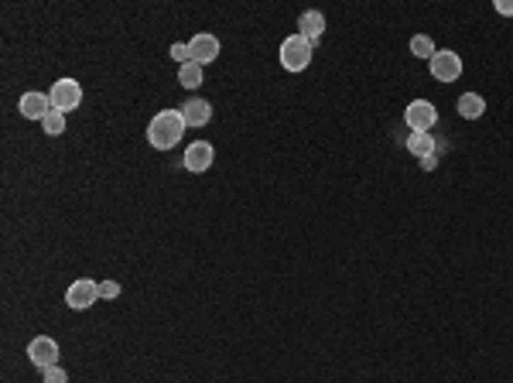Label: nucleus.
I'll return each mask as SVG.
<instances>
[{
  "label": "nucleus",
  "instance_id": "ddd939ff",
  "mask_svg": "<svg viewBox=\"0 0 513 383\" xmlns=\"http://www.w3.org/2000/svg\"><path fill=\"white\" fill-rule=\"evenodd\" d=\"M458 113L466 116V120H479V116L486 113V99L479 93H462L458 96Z\"/></svg>",
  "mask_w": 513,
  "mask_h": 383
},
{
  "label": "nucleus",
  "instance_id": "20e7f679",
  "mask_svg": "<svg viewBox=\"0 0 513 383\" xmlns=\"http://www.w3.org/2000/svg\"><path fill=\"white\" fill-rule=\"evenodd\" d=\"M48 99H52V110L69 113V110H76V106L82 103V86L76 82V79H59V82L52 86Z\"/></svg>",
  "mask_w": 513,
  "mask_h": 383
},
{
  "label": "nucleus",
  "instance_id": "dca6fc26",
  "mask_svg": "<svg viewBox=\"0 0 513 383\" xmlns=\"http://www.w3.org/2000/svg\"><path fill=\"white\" fill-rule=\"evenodd\" d=\"M41 127H45V134L48 137H59L62 131H65V113H59V110H52V113L41 120Z\"/></svg>",
  "mask_w": 513,
  "mask_h": 383
},
{
  "label": "nucleus",
  "instance_id": "6ab92c4d",
  "mask_svg": "<svg viewBox=\"0 0 513 383\" xmlns=\"http://www.w3.org/2000/svg\"><path fill=\"white\" fill-rule=\"evenodd\" d=\"M117 294H120L117 281H99V298H117Z\"/></svg>",
  "mask_w": 513,
  "mask_h": 383
},
{
  "label": "nucleus",
  "instance_id": "f8f14e48",
  "mask_svg": "<svg viewBox=\"0 0 513 383\" xmlns=\"http://www.w3.org/2000/svg\"><path fill=\"white\" fill-rule=\"evenodd\" d=\"M322 31H325V18H322V11H305L301 21H298V35L315 45V41L322 38Z\"/></svg>",
  "mask_w": 513,
  "mask_h": 383
},
{
  "label": "nucleus",
  "instance_id": "1a4fd4ad",
  "mask_svg": "<svg viewBox=\"0 0 513 383\" xmlns=\"http://www.w3.org/2000/svg\"><path fill=\"white\" fill-rule=\"evenodd\" d=\"M18 110L24 120H45V116L52 113V99L45 93H24L18 103Z\"/></svg>",
  "mask_w": 513,
  "mask_h": 383
},
{
  "label": "nucleus",
  "instance_id": "9b49d317",
  "mask_svg": "<svg viewBox=\"0 0 513 383\" xmlns=\"http://www.w3.org/2000/svg\"><path fill=\"white\" fill-rule=\"evenodd\" d=\"M178 113L185 120V127H205V123L213 120V106H209L205 99H188Z\"/></svg>",
  "mask_w": 513,
  "mask_h": 383
},
{
  "label": "nucleus",
  "instance_id": "9d476101",
  "mask_svg": "<svg viewBox=\"0 0 513 383\" xmlns=\"http://www.w3.org/2000/svg\"><path fill=\"white\" fill-rule=\"evenodd\" d=\"M188 52H192V62L196 65H209V62H216L219 55V41L213 35H196V38L188 41Z\"/></svg>",
  "mask_w": 513,
  "mask_h": 383
},
{
  "label": "nucleus",
  "instance_id": "6e6552de",
  "mask_svg": "<svg viewBox=\"0 0 513 383\" xmlns=\"http://www.w3.org/2000/svg\"><path fill=\"white\" fill-rule=\"evenodd\" d=\"M96 298H99V284H96V281H86V277H82V281H76V284L65 291V305L72 308V311H86V308L93 305Z\"/></svg>",
  "mask_w": 513,
  "mask_h": 383
},
{
  "label": "nucleus",
  "instance_id": "4be33fe9",
  "mask_svg": "<svg viewBox=\"0 0 513 383\" xmlns=\"http://www.w3.org/2000/svg\"><path fill=\"white\" fill-rule=\"evenodd\" d=\"M496 11L500 14H513V0H496Z\"/></svg>",
  "mask_w": 513,
  "mask_h": 383
},
{
  "label": "nucleus",
  "instance_id": "a211bd4d",
  "mask_svg": "<svg viewBox=\"0 0 513 383\" xmlns=\"http://www.w3.org/2000/svg\"><path fill=\"white\" fill-rule=\"evenodd\" d=\"M45 383H69V373L62 366H52V370H45Z\"/></svg>",
  "mask_w": 513,
  "mask_h": 383
},
{
  "label": "nucleus",
  "instance_id": "f3484780",
  "mask_svg": "<svg viewBox=\"0 0 513 383\" xmlns=\"http://www.w3.org/2000/svg\"><path fill=\"white\" fill-rule=\"evenodd\" d=\"M411 52H415L417 58H428V62H432V55H434L432 38H428V35H415V38H411Z\"/></svg>",
  "mask_w": 513,
  "mask_h": 383
},
{
  "label": "nucleus",
  "instance_id": "412c9836",
  "mask_svg": "<svg viewBox=\"0 0 513 383\" xmlns=\"http://www.w3.org/2000/svg\"><path fill=\"white\" fill-rule=\"evenodd\" d=\"M421 168H424V172H434V168H438V154H428V157H421Z\"/></svg>",
  "mask_w": 513,
  "mask_h": 383
},
{
  "label": "nucleus",
  "instance_id": "f257e3e1",
  "mask_svg": "<svg viewBox=\"0 0 513 383\" xmlns=\"http://www.w3.org/2000/svg\"><path fill=\"white\" fill-rule=\"evenodd\" d=\"M181 137H185V120H181L178 110H161V113L147 123V140H151V148H158V151H171Z\"/></svg>",
  "mask_w": 513,
  "mask_h": 383
},
{
  "label": "nucleus",
  "instance_id": "39448f33",
  "mask_svg": "<svg viewBox=\"0 0 513 383\" xmlns=\"http://www.w3.org/2000/svg\"><path fill=\"white\" fill-rule=\"evenodd\" d=\"M28 356H31L35 366L52 370V366H59V343L48 339V335H38V339H31V345H28Z\"/></svg>",
  "mask_w": 513,
  "mask_h": 383
},
{
  "label": "nucleus",
  "instance_id": "423d86ee",
  "mask_svg": "<svg viewBox=\"0 0 513 383\" xmlns=\"http://www.w3.org/2000/svg\"><path fill=\"white\" fill-rule=\"evenodd\" d=\"M432 76L438 79V82H458V76H462V58L455 55V52H434Z\"/></svg>",
  "mask_w": 513,
  "mask_h": 383
},
{
  "label": "nucleus",
  "instance_id": "f03ea898",
  "mask_svg": "<svg viewBox=\"0 0 513 383\" xmlns=\"http://www.w3.org/2000/svg\"><path fill=\"white\" fill-rule=\"evenodd\" d=\"M308 62H312V41H305L301 35L284 38V45H281V65H284L288 72L308 69Z\"/></svg>",
  "mask_w": 513,
  "mask_h": 383
},
{
  "label": "nucleus",
  "instance_id": "0eeeda50",
  "mask_svg": "<svg viewBox=\"0 0 513 383\" xmlns=\"http://www.w3.org/2000/svg\"><path fill=\"white\" fill-rule=\"evenodd\" d=\"M213 161H216V151H213V144H205V140H196V144H188L185 148V168L188 172H196V174H202V172H209L213 168Z\"/></svg>",
  "mask_w": 513,
  "mask_h": 383
},
{
  "label": "nucleus",
  "instance_id": "4468645a",
  "mask_svg": "<svg viewBox=\"0 0 513 383\" xmlns=\"http://www.w3.org/2000/svg\"><path fill=\"white\" fill-rule=\"evenodd\" d=\"M178 82H181L185 89H198V86H202V65H196V62H185V65L178 69Z\"/></svg>",
  "mask_w": 513,
  "mask_h": 383
},
{
  "label": "nucleus",
  "instance_id": "7ed1b4c3",
  "mask_svg": "<svg viewBox=\"0 0 513 383\" xmlns=\"http://www.w3.org/2000/svg\"><path fill=\"white\" fill-rule=\"evenodd\" d=\"M404 123L411 127V134H432V127L438 123V110H434L428 99H415V103L404 110Z\"/></svg>",
  "mask_w": 513,
  "mask_h": 383
},
{
  "label": "nucleus",
  "instance_id": "2eb2a0df",
  "mask_svg": "<svg viewBox=\"0 0 513 383\" xmlns=\"http://www.w3.org/2000/svg\"><path fill=\"white\" fill-rule=\"evenodd\" d=\"M407 151L415 154V157H428V154H434V137L432 134H411L407 137Z\"/></svg>",
  "mask_w": 513,
  "mask_h": 383
},
{
  "label": "nucleus",
  "instance_id": "aec40b11",
  "mask_svg": "<svg viewBox=\"0 0 513 383\" xmlns=\"http://www.w3.org/2000/svg\"><path fill=\"white\" fill-rule=\"evenodd\" d=\"M171 58H175V62H181V65H185V62H192L188 45H171Z\"/></svg>",
  "mask_w": 513,
  "mask_h": 383
}]
</instances>
